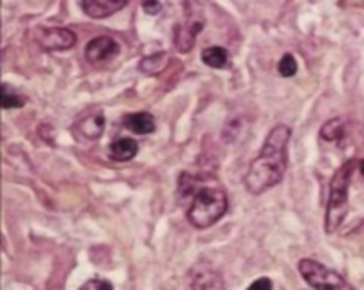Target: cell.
<instances>
[{"instance_id": "obj_1", "label": "cell", "mask_w": 364, "mask_h": 290, "mask_svg": "<svg viewBox=\"0 0 364 290\" xmlns=\"http://www.w3.org/2000/svg\"><path fill=\"white\" fill-rule=\"evenodd\" d=\"M291 136L286 125H277L266 137L259 155L251 161L246 172L245 185L249 194L260 195L279 185L288 166V141Z\"/></svg>"}, {"instance_id": "obj_16", "label": "cell", "mask_w": 364, "mask_h": 290, "mask_svg": "<svg viewBox=\"0 0 364 290\" xmlns=\"http://www.w3.org/2000/svg\"><path fill=\"white\" fill-rule=\"evenodd\" d=\"M26 105V99L19 93L8 88L6 84H2V108L4 110H11V108H22Z\"/></svg>"}, {"instance_id": "obj_17", "label": "cell", "mask_w": 364, "mask_h": 290, "mask_svg": "<svg viewBox=\"0 0 364 290\" xmlns=\"http://www.w3.org/2000/svg\"><path fill=\"white\" fill-rule=\"evenodd\" d=\"M277 71L282 77H294L297 73V60H295V57L291 53H285L280 57L279 64H277Z\"/></svg>"}, {"instance_id": "obj_15", "label": "cell", "mask_w": 364, "mask_h": 290, "mask_svg": "<svg viewBox=\"0 0 364 290\" xmlns=\"http://www.w3.org/2000/svg\"><path fill=\"white\" fill-rule=\"evenodd\" d=\"M346 126L345 120L341 119V117H335V119L326 120L323 128H320V139L326 141V143H337L345 137Z\"/></svg>"}, {"instance_id": "obj_5", "label": "cell", "mask_w": 364, "mask_h": 290, "mask_svg": "<svg viewBox=\"0 0 364 290\" xmlns=\"http://www.w3.org/2000/svg\"><path fill=\"white\" fill-rule=\"evenodd\" d=\"M37 44L46 51H64L73 48L77 42L75 33L68 28H37Z\"/></svg>"}, {"instance_id": "obj_2", "label": "cell", "mask_w": 364, "mask_h": 290, "mask_svg": "<svg viewBox=\"0 0 364 290\" xmlns=\"http://www.w3.org/2000/svg\"><path fill=\"white\" fill-rule=\"evenodd\" d=\"M179 192L182 197L191 195L188 221L195 228H210L228 210V194L220 183L211 175L182 174L179 181Z\"/></svg>"}, {"instance_id": "obj_18", "label": "cell", "mask_w": 364, "mask_h": 290, "mask_svg": "<svg viewBox=\"0 0 364 290\" xmlns=\"http://www.w3.org/2000/svg\"><path fill=\"white\" fill-rule=\"evenodd\" d=\"M79 290H113V285H111L110 281L95 278V280L86 281L84 285L80 287Z\"/></svg>"}, {"instance_id": "obj_11", "label": "cell", "mask_w": 364, "mask_h": 290, "mask_svg": "<svg viewBox=\"0 0 364 290\" xmlns=\"http://www.w3.org/2000/svg\"><path fill=\"white\" fill-rule=\"evenodd\" d=\"M139 152V143L130 137H120L115 139L110 146V157L113 161H119V163H126V161H131Z\"/></svg>"}, {"instance_id": "obj_10", "label": "cell", "mask_w": 364, "mask_h": 290, "mask_svg": "<svg viewBox=\"0 0 364 290\" xmlns=\"http://www.w3.org/2000/svg\"><path fill=\"white\" fill-rule=\"evenodd\" d=\"M124 128L137 134V136H148L151 132H155V119L148 111H137V114H128L122 119Z\"/></svg>"}, {"instance_id": "obj_8", "label": "cell", "mask_w": 364, "mask_h": 290, "mask_svg": "<svg viewBox=\"0 0 364 290\" xmlns=\"http://www.w3.org/2000/svg\"><path fill=\"white\" fill-rule=\"evenodd\" d=\"M130 0H80V8L90 19H106L124 10Z\"/></svg>"}, {"instance_id": "obj_12", "label": "cell", "mask_w": 364, "mask_h": 290, "mask_svg": "<svg viewBox=\"0 0 364 290\" xmlns=\"http://www.w3.org/2000/svg\"><path fill=\"white\" fill-rule=\"evenodd\" d=\"M191 290H226L224 280L219 272L215 271H200L193 278Z\"/></svg>"}, {"instance_id": "obj_7", "label": "cell", "mask_w": 364, "mask_h": 290, "mask_svg": "<svg viewBox=\"0 0 364 290\" xmlns=\"http://www.w3.org/2000/svg\"><path fill=\"white\" fill-rule=\"evenodd\" d=\"M202 20H188V22H182V24L175 26V33H173V42L177 51L180 53H190L193 50L195 40L197 35L202 30Z\"/></svg>"}, {"instance_id": "obj_20", "label": "cell", "mask_w": 364, "mask_h": 290, "mask_svg": "<svg viewBox=\"0 0 364 290\" xmlns=\"http://www.w3.org/2000/svg\"><path fill=\"white\" fill-rule=\"evenodd\" d=\"M248 290H271V281L268 278H259L248 287Z\"/></svg>"}, {"instance_id": "obj_21", "label": "cell", "mask_w": 364, "mask_h": 290, "mask_svg": "<svg viewBox=\"0 0 364 290\" xmlns=\"http://www.w3.org/2000/svg\"><path fill=\"white\" fill-rule=\"evenodd\" d=\"M359 170H361V175L364 177V159L359 163Z\"/></svg>"}, {"instance_id": "obj_9", "label": "cell", "mask_w": 364, "mask_h": 290, "mask_svg": "<svg viewBox=\"0 0 364 290\" xmlns=\"http://www.w3.org/2000/svg\"><path fill=\"white\" fill-rule=\"evenodd\" d=\"M104 126H106L104 114L100 110L91 111V114H88V116H84L79 120L80 136L88 141L99 139V137L104 134Z\"/></svg>"}, {"instance_id": "obj_14", "label": "cell", "mask_w": 364, "mask_h": 290, "mask_svg": "<svg viewBox=\"0 0 364 290\" xmlns=\"http://www.w3.org/2000/svg\"><path fill=\"white\" fill-rule=\"evenodd\" d=\"M166 64H168V53L166 51H159L155 55L144 57L139 62V70L144 75H159L160 71H164Z\"/></svg>"}, {"instance_id": "obj_4", "label": "cell", "mask_w": 364, "mask_h": 290, "mask_svg": "<svg viewBox=\"0 0 364 290\" xmlns=\"http://www.w3.org/2000/svg\"><path fill=\"white\" fill-rule=\"evenodd\" d=\"M299 272L305 281L315 290H355V287L343 275L325 266L319 261L300 260Z\"/></svg>"}, {"instance_id": "obj_13", "label": "cell", "mask_w": 364, "mask_h": 290, "mask_svg": "<svg viewBox=\"0 0 364 290\" xmlns=\"http://www.w3.org/2000/svg\"><path fill=\"white\" fill-rule=\"evenodd\" d=\"M200 59L206 66L215 68V70H224L226 66L230 64V53L220 46H210V48L202 50Z\"/></svg>"}, {"instance_id": "obj_6", "label": "cell", "mask_w": 364, "mask_h": 290, "mask_svg": "<svg viewBox=\"0 0 364 290\" xmlns=\"http://www.w3.org/2000/svg\"><path fill=\"white\" fill-rule=\"evenodd\" d=\"M120 46L113 37L102 35L91 39L88 44H86L84 55L88 59V62L91 64H104L108 60H113L119 55Z\"/></svg>"}, {"instance_id": "obj_19", "label": "cell", "mask_w": 364, "mask_h": 290, "mask_svg": "<svg viewBox=\"0 0 364 290\" xmlns=\"http://www.w3.org/2000/svg\"><path fill=\"white\" fill-rule=\"evenodd\" d=\"M140 4H142V8H144V11L148 15H157L160 11L159 0H140Z\"/></svg>"}, {"instance_id": "obj_3", "label": "cell", "mask_w": 364, "mask_h": 290, "mask_svg": "<svg viewBox=\"0 0 364 290\" xmlns=\"http://www.w3.org/2000/svg\"><path fill=\"white\" fill-rule=\"evenodd\" d=\"M357 163L354 159L346 161L345 165L339 166L329 181V197L326 205L325 230L326 234H335L343 225L346 214H348V192L349 179L354 175Z\"/></svg>"}]
</instances>
